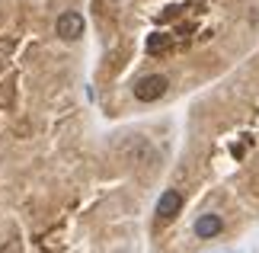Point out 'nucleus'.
Returning a JSON list of instances; mask_svg holds the SVG:
<instances>
[{"instance_id":"nucleus-3","label":"nucleus","mask_w":259,"mask_h":253,"mask_svg":"<svg viewBox=\"0 0 259 253\" xmlns=\"http://www.w3.org/2000/svg\"><path fill=\"white\" fill-rule=\"evenodd\" d=\"M192 231H195V237L211 240V237H218V234L224 231V218H221V215H214V211H205V215H198V218H195Z\"/></svg>"},{"instance_id":"nucleus-5","label":"nucleus","mask_w":259,"mask_h":253,"mask_svg":"<svg viewBox=\"0 0 259 253\" xmlns=\"http://www.w3.org/2000/svg\"><path fill=\"white\" fill-rule=\"evenodd\" d=\"M170 48V35H151L147 39V55H160Z\"/></svg>"},{"instance_id":"nucleus-1","label":"nucleus","mask_w":259,"mask_h":253,"mask_svg":"<svg viewBox=\"0 0 259 253\" xmlns=\"http://www.w3.org/2000/svg\"><path fill=\"white\" fill-rule=\"evenodd\" d=\"M166 90H170V80H166L163 74H147L135 84V99L138 103H157Z\"/></svg>"},{"instance_id":"nucleus-4","label":"nucleus","mask_w":259,"mask_h":253,"mask_svg":"<svg viewBox=\"0 0 259 253\" xmlns=\"http://www.w3.org/2000/svg\"><path fill=\"white\" fill-rule=\"evenodd\" d=\"M179 208H183V192H179V189H166L163 196L157 199V218H160V221L176 218Z\"/></svg>"},{"instance_id":"nucleus-2","label":"nucleus","mask_w":259,"mask_h":253,"mask_svg":"<svg viewBox=\"0 0 259 253\" xmlns=\"http://www.w3.org/2000/svg\"><path fill=\"white\" fill-rule=\"evenodd\" d=\"M83 13H77V10H64L61 16H58V23H55V32L64 39V42H77V39L83 35Z\"/></svg>"}]
</instances>
